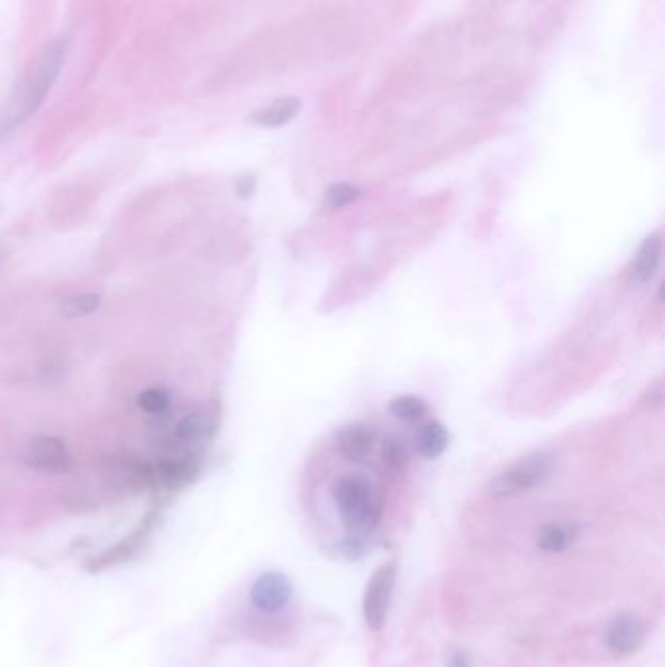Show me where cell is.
I'll list each match as a JSON object with an SVG mask.
<instances>
[{
    "instance_id": "obj_4",
    "label": "cell",
    "mask_w": 665,
    "mask_h": 667,
    "mask_svg": "<svg viewBox=\"0 0 665 667\" xmlns=\"http://www.w3.org/2000/svg\"><path fill=\"white\" fill-rule=\"evenodd\" d=\"M396 584V562L379 566L363 591V621L371 630H381L387 623L392 591Z\"/></svg>"
},
{
    "instance_id": "obj_8",
    "label": "cell",
    "mask_w": 665,
    "mask_h": 667,
    "mask_svg": "<svg viewBox=\"0 0 665 667\" xmlns=\"http://www.w3.org/2000/svg\"><path fill=\"white\" fill-rule=\"evenodd\" d=\"M660 262H662V238L660 235L646 236L628 266V281L632 285L648 283L656 274Z\"/></svg>"
},
{
    "instance_id": "obj_18",
    "label": "cell",
    "mask_w": 665,
    "mask_h": 667,
    "mask_svg": "<svg viewBox=\"0 0 665 667\" xmlns=\"http://www.w3.org/2000/svg\"><path fill=\"white\" fill-rule=\"evenodd\" d=\"M383 461L391 467V469H400L406 463V447L404 441L398 437H389L383 441V449H381Z\"/></svg>"
},
{
    "instance_id": "obj_7",
    "label": "cell",
    "mask_w": 665,
    "mask_h": 667,
    "mask_svg": "<svg viewBox=\"0 0 665 667\" xmlns=\"http://www.w3.org/2000/svg\"><path fill=\"white\" fill-rule=\"evenodd\" d=\"M642 640H644V628L634 615L615 617L605 632V644L613 656L634 654L640 648Z\"/></svg>"
},
{
    "instance_id": "obj_16",
    "label": "cell",
    "mask_w": 665,
    "mask_h": 667,
    "mask_svg": "<svg viewBox=\"0 0 665 667\" xmlns=\"http://www.w3.org/2000/svg\"><path fill=\"white\" fill-rule=\"evenodd\" d=\"M357 197H359V188L357 186L348 184V182H338V184H332L326 190L324 203H326L328 209H342V207L350 205Z\"/></svg>"
},
{
    "instance_id": "obj_3",
    "label": "cell",
    "mask_w": 665,
    "mask_h": 667,
    "mask_svg": "<svg viewBox=\"0 0 665 667\" xmlns=\"http://www.w3.org/2000/svg\"><path fill=\"white\" fill-rule=\"evenodd\" d=\"M552 471H554V457L550 453H535L521 459L506 471L500 472L498 476H494L488 482L486 492L492 498L519 496L541 486Z\"/></svg>"
},
{
    "instance_id": "obj_1",
    "label": "cell",
    "mask_w": 665,
    "mask_h": 667,
    "mask_svg": "<svg viewBox=\"0 0 665 667\" xmlns=\"http://www.w3.org/2000/svg\"><path fill=\"white\" fill-rule=\"evenodd\" d=\"M67 45L69 41L65 38L53 41L38 57L36 65L30 67L28 75L20 80L0 116V137L22 125L34 112H38L49 90L59 79Z\"/></svg>"
},
{
    "instance_id": "obj_12",
    "label": "cell",
    "mask_w": 665,
    "mask_h": 667,
    "mask_svg": "<svg viewBox=\"0 0 665 667\" xmlns=\"http://www.w3.org/2000/svg\"><path fill=\"white\" fill-rule=\"evenodd\" d=\"M574 539H576V529L570 525H560V523H548L537 533L539 549L550 552V554L564 552L574 543Z\"/></svg>"
},
{
    "instance_id": "obj_5",
    "label": "cell",
    "mask_w": 665,
    "mask_h": 667,
    "mask_svg": "<svg viewBox=\"0 0 665 667\" xmlns=\"http://www.w3.org/2000/svg\"><path fill=\"white\" fill-rule=\"evenodd\" d=\"M22 461L41 472H65L71 467V455L67 445L53 435H34L28 439L22 451Z\"/></svg>"
},
{
    "instance_id": "obj_17",
    "label": "cell",
    "mask_w": 665,
    "mask_h": 667,
    "mask_svg": "<svg viewBox=\"0 0 665 667\" xmlns=\"http://www.w3.org/2000/svg\"><path fill=\"white\" fill-rule=\"evenodd\" d=\"M137 406L151 416H164L170 410V398L160 389H147L137 396Z\"/></svg>"
},
{
    "instance_id": "obj_9",
    "label": "cell",
    "mask_w": 665,
    "mask_h": 667,
    "mask_svg": "<svg viewBox=\"0 0 665 667\" xmlns=\"http://www.w3.org/2000/svg\"><path fill=\"white\" fill-rule=\"evenodd\" d=\"M375 441H377V430L363 422L350 424L338 433V449L350 461L365 459L371 453Z\"/></svg>"
},
{
    "instance_id": "obj_10",
    "label": "cell",
    "mask_w": 665,
    "mask_h": 667,
    "mask_svg": "<svg viewBox=\"0 0 665 667\" xmlns=\"http://www.w3.org/2000/svg\"><path fill=\"white\" fill-rule=\"evenodd\" d=\"M301 112V100L297 96H285L272 102L268 108L256 112L252 116V121L260 127H283L287 125L291 119L297 118V114Z\"/></svg>"
},
{
    "instance_id": "obj_14",
    "label": "cell",
    "mask_w": 665,
    "mask_h": 667,
    "mask_svg": "<svg viewBox=\"0 0 665 667\" xmlns=\"http://www.w3.org/2000/svg\"><path fill=\"white\" fill-rule=\"evenodd\" d=\"M389 412L394 418H398L402 422H416V420H422L426 416L428 406L420 396L400 394L389 402Z\"/></svg>"
},
{
    "instance_id": "obj_6",
    "label": "cell",
    "mask_w": 665,
    "mask_h": 667,
    "mask_svg": "<svg viewBox=\"0 0 665 667\" xmlns=\"http://www.w3.org/2000/svg\"><path fill=\"white\" fill-rule=\"evenodd\" d=\"M293 584L281 572H266L250 588V601L260 613H277L289 605Z\"/></svg>"
},
{
    "instance_id": "obj_15",
    "label": "cell",
    "mask_w": 665,
    "mask_h": 667,
    "mask_svg": "<svg viewBox=\"0 0 665 667\" xmlns=\"http://www.w3.org/2000/svg\"><path fill=\"white\" fill-rule=\"evenodd\" d=\"M102 299L96 293H82V295H75L69 297L63 305H61V314L65 318H82L88 314L98 311Z\"/></svg>"
},
{
    "instance_id": "obj_19",
    "label": "cell",
    "mask_w": 665,
    "mask_h": 667,
    "mask_svg": "<svg viewBox=\"0 0 665 667\" xmlns=\"http://www.w3.org/2000/svg\"><path fill=\"white\" fill-rule=\"evenodd\" d=\"M256 190V178L254 176H242L236 182V194L240 197H250Z\"/></svg>"
},
{
    "instance_id": "obj_11",
    "label": "cell",
    "mask_w": 665,
    "mask_h": 667,
    "mask_svg": "<svg viewBox=\"0 0 665 667\" xmlns=\"http://www.w3.org/2000/svg\"><path fill=\"white\" fill-rule=\"evenodd\" d=\"M416 451L424 459H437L445 453L449 445V433L445 430L443 424L439 422H430L422 426V430L416 435Z\"/></svg>"
},
{
    "instance_id": "obj_20",
    "label": "cell",
    "mask_w": 665,
    "mask_h": 667,
    "mask_svg": "<svg viewBox=\"0 0 665 667\" xmlns=\"http://www.w3.org/2000/svg\"><path fill=\"white\" fill-rule=\"evenodd\" d=\"M447 667H474L472 662H470L469 656L465 652H453L451 658H449V664Z\"/></svg>"
},
{
    "instance_id": "obj_2",
    "label": "cell",
    "mask_w": 665,
    "mask_h": 667,
    "mask_svg": "<svg viewBox=\"0 0 665 667\" xmlns=\"http://www.w3.org/2000/svg\"><path fill=\"white\" fill-rule=\"evenodd\" d=\"M334 502L344 527L352 535H365L377 529L383 515V498L363 476H344L334 486Z\"/></svg>"
},
{
    "instance_id": "obj_13",
    "label": "cell",
    "mask_w": 665,
    "mask_h": 667,
    "mask_svg": "<svg viewBox=\"0 0 665 667\" xmlns=\"http://www.w3.org/2000/svg\"><path fill=\"white\" fill-rule=\"evenodd\" d=\"M211 432H213V420L201 412L186 414L176 426V437L186 443L205 439L211 435Z\"/></svg>"
}]
</instances>
